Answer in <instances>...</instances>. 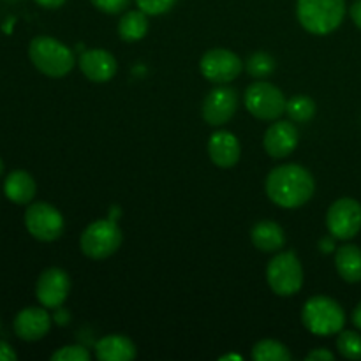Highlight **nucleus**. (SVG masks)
Returning <instances> with one entry per match:
<instances>
[{
	"label": "nucleus",
	"mask_w": 361,
	"mask_h": 361,
	"mask_svg": "<svg viewBox=\"0 0 361 361\" xmlns=\"http://www.w3.org/2000/svg\"><path fill=\"white\" fill-rule=\"evenodd\" d=\"M238 108V94L231 87H217L204 97L203 118L210 126H224L235 116Z\"/></svg>",
	"instance_id": "obj_12"
},
{
	"label": "nucleus",
	"mask_w": 361,
	"mask_h": 361,
	"mask_svg": "<svg viewBox=\"0 0 361 361\" xmlns=\"http://www.w3.org/2000/svg\"><path fill=\"white\" fill-rule=\"evenodd\" d=\"M136 355L134 342L123 335H108L95 344V356L101 361H133Z\"/></svg>",
	"instance_id": "obj_17"
},
{
	"label": "nucleus",
	"mask_w": 361,
	"mask_h": 361,
	"mask_svg": "<svg viewBox=\"0 0 361 361\" xmlns=\"http://www.w3.org/2000/svg\"><path fill=\"white\" fill-rule=\"evenodd\" d=\"M80 69L94 83H106L116 74V59L108 49H87L80 56Z\"/></svg>",
	"instance_id": "obj_14"
},
{
	"label": "nucleus",
	"mask_w": 361,
	"mask_h": 361,
	"mask_svg": "<svg viewBox=\"0 0 361 361\" xmlns=\"http://www.w3.org/2000/svg\"><path fill=\"white\" fill-rule=\"evenodd\" d=\"M51 328V317L41 307H27L18 312L14 319V331L21 341L35 342L46 337Z\"/></svg>",
	"instance_id": "obj_15"
},
{
	"label": "nucleus",
	"mask_w": 361,
	"mask_h": 361,
	"mask_svg": "<svg viewBox=\"0 0 361 361\" xmlns=\"http://www.w3.org/2000/svg\"><path fill=\"white\" fill-rule=\"evenodd\" d=\"M335 267L345 282H361V249L358 245H342L335 254Z\"/></svg>",
	"instance_id": "obj_20"
},
{
	"label": "nucleus",
	"mask_w": 361,
	"mask_h": 361,
	"mask_svg": "<svg viewBox=\"0 0 361 361\" xmlns=\"http://www.w3.org/2000/svg\"><path fill=\"white\" fill-rule=\"evenodd\" d=\"M35 180L32 178L30 173L23 171V169H16V171L9 173L4 182V192H6L7 200H11L16 204H28L35 196Z\"/></svg>",
	"instance_id": "obj_18"
},
{
	"label": "nucleus",
	"mask_w": 361,
	"mask_h": 361,
	"mask_svg": "<svg viewBox=\"0 0 361 361\" xmlns=\"http://www.w3.org/2000/svg\"><path fill=\"white\" fill-rule=\"evenodd\" d=\"M302 321L310 334L330 337L341 334L345 324V312L334 298L314 296L303 305Z\"/></svg>",
	"instance_id": "obj_4"
},
{
	"label": "nucleus",
	"mask_w": 361,
	"mask_h": 361,
	"mask_svg": "<svg viewBox=\"0 0 361 361\" xmlns=\"http://www.w3.org/2000/svg\"><path fill=\"white\" fill-rule=\"evenodd\" d=\"M326 226L334 238H355L361 229V204L353 197L337 200L328 210Z\"/></svg>",
	"instance_id": "obj_9"
},
{
	"label": "nucleus",
	"mask_w": 361,
	"mask_h": 361,
	"mask_svg": "<svg viewBox=\"0 0 361 361\" xmlns=\"http://www.w3.org/2000/svg\"><path fill=\"white\" fill-rule=\"evenodd\" d=\"M321 250H324V252H330V250H334V242L331 240H323L321 242Z\"/></svg>",
	"instance_id": "obj_34"
},
{
	"label": "nucleus",
	"mask_w": 361,
	"mask_h": 361,
	"mask_svg": "<svg viewBox=\"0 0 361 361\" xmlns=\"http://www.w3.org/2000/svg\"><path fill=\"white\" fill-rule=\"evenodd\" d=\"M264 150L270 157H288L298 147V129L291 122H275L268 127L263 137Z\"/></svg>",
	"instance_id": "obj_13"
},
{
	"label": "nucleus",
	"mask_w": 361,
	"mask_h": 361,
	"mask_svg": "<svg viewBox=\"0 0 361 361\" xmlns=\"http://www.w3.org/2000/svg\"><path fill=\"white\" fill-rule=\"evenodd\" d=\"M148 14L143 11H129L118 23V34L123 41L136 42L143 39L148 32Z\"/></svg>",
	"instance_id": "obj_21"
},
{
	"label": "nucleus",
	"mask_w": 361,
	"mask_h": 361,
	"mask_svg": "<svg viewBox=\"0 0 361 361\" xmlns=\"http://www.w3.org/2000/svg\"><path fill=\"white\" fill-rule=\"evenodd\" d=\"M252 358L256 361H291L293 356L284 344L264 338L252 348Z\"/></svg>",
	"instance_id": "obj_22"
},
{
	"label": "nucleus",
	"mask_w": 361,
	"mask_h": 361,
	"mask_svg": "<svg viewBox=\"0 0 361 361\" xmlns=\"http://www.w3.org/2000/svg\"><path fill=\"white\" fill-rule=\"evenodd\" d=\"M264 187L268 197L282 208L303 207L316 190V183L309 169L298 164H284L271 169Z\"/></svg>",
	"instance_id": "obj_1"
},
{
	"label": "nucleus",
	"mask_w": 361,
	"mask_h": 361,
	"mask_svg": "<svg viewBox=\"0 0 361 361\" xmlns=\"http://www.w3.org/2000/svg\"><path fill=\"white\" fill-rule=\"evenodd\" d=\"M123 235L113 219H101L88 226L80 238L81 252L90 259H106L120 249Z\"/></svg>",
	"instance_id": "obj_5"
},
{
	"label": "nucleus",
	"mask_w": 361,
	"mask_h": 361,
	"mask_svg": "<svg viewBox=\"0 0 361 361\" xmlns=\"http://www.w3.org/2000/svg\"><path fill=\"white\" fill-rule=\"evenodd\" d=\"M28 56L35 69L49 78L67 76L74 67L73 51L49 35H39L32 39L28 46Z\"/></svg>",
	"instance_id": "obj_3"
},
{
	"label": "nucleus",
	"mask_w": 361,
	"mask_h": 361,
	"mask_svg": "<svg viewBox=\"0 0 361 361\" xmlns=\"http://www.w3.org/2000/svg\"><path fill=\"white\" fill-rule=\"evenodd\" d=\"M337 348L344 358L361 360V335L356 331H341L337 338Z\"/></svg>",
	"instance_id": "obj_25"
},
{
	"label": "nucleus",
	"mask_w": 361,
	"mask_h": 361,
	"mask_svg": "<svg viewBox=\"0 0 361 361\" xmlns=\"http://www.w3.org/2000/svg\"><path fill=\"white\" fill-rule=\"evenodd\" d=\"M71 293V279L62 268H48L35 284V296L44 309H59Z\"/></svg>",
	"instance_id": "obj_11"
},
{
	"label": "nucleus",
	"mask_w": 361,
	"mask_h": 361,
	"mask_svg": "<svg viewBox=\"0 0 361 361\" xmlns=\"http://www.w3.org/2000/svg\"><path fill=\"white\" fill-rule=\"evenodd\" d=\"M351 18L356 23V27L361 30V0H356L351 7Z\"/></svg>",
	"instance_id": "obj_31"
},
{
	"label": "nucleus",
	"mask_w": 361,
	"mask_h": 361,
	"mask_svg": "<svg viewBox=\"0 0 361 361\" xmlns=\"http://www.w3.org/2000/svg\"><path fill=\"white\" fill-rule=\"evenodd\" d=\"M2 171H4V162L2 159H0V175H2Z\"/></svg>",
	"instance_id": "obj_36"
},
{
	"label": "nucleus",
	"mask_w": 361,
	"mask_h": 361,
	"mask_svg": "<svg viewBox=\"0 0 361 361\" xmlns=\"http://www.w3.org/2000/svg\"><path fill=\"white\" fill-rule=\"evenodd\" d=\"M243 101L247 111L259 120H279L288 104L281 88L263 80L254 81L247 87Z\"/></svg>",
	"instance_id": "obj_7"
},
{
	"label": "nucleus",
	"mask_w": 361,
	"mask_h": 361,
	"mask_svg": "<svg viewBox=\"0 0 361 361\" xmlns=\"http://www.w3.org/2000/svg\"><path fill=\"white\" fill-rule=\"evenodd\" d=\"M267 281L279 296H293L303 286V268L295 252H281L268 263Z\"/></svg>",
	"instance_id": "obj_6"
},
{
	"label": "nucleus",
	"mask_w": 361,
	"mask_h": 361,
	"mask_svg": "<svg viewBox=\"0 0 361 361\" xmlns=\"http://www.w3.org/2000/svg\"><path fill=\"white\" fill-rule=\"evenodd\" d=\"M296 16L310 34H330L344 21L345 0H298Z\"/></svg>",
	"instance_id": "obj_2"
},
{
	"label": "nucleus",
	"mask_w": 361,
	"mask_h": 361,
	"mask_svg": "<svg viewBox=\"0 0 361 361\" xmlns=\"http://www.w3.org/2000/svg\"><path fill=\"white\" fill-rule=\"evenodd\" d=\"M94 7L106 14H120L129 7L130 0H90Z\"/></svg>",
	"instance_id": "obj_28"
},
{
	"label": "nucleus",
	"mask_w": 361,
	"mask_h": 361,
	"mask_svg": "<svg viewBox=\"0 0 361 361\" xmlns=\"http://www.w3.org/2000/svg\"><path fill=\"white\" fill-rule=\"evenodd\" d=\"M200 69L201 74L212 83L226 85L238 78L243 63L236 53L224 48H215L204 53L200 62Z\"/></svg>",
	"instance_id": "obj_10"
},
{
	"label": "nucleus",
	"mask_w": 361,
	"mask_h": 361,
	"mask_svg": "<svg viewBox=\"0 0 361 361\" xmlns=\"http://www.w3.org/2000/svg\"><path fill=\"white\" fill-rule=\"evenodd\" d=\"M16 358L18 356L14 353V349L7 342L0 341V361H14Z\"/></svg>",
	"instance_id": "obj_30"
},
{
	"label": "nucleus",
	"mask_w": 361,
	"mask_h": 361,
	"mask_svg": "<svg viewBox=\"0 0 361 361\" xmlns=\"http://www.w3.org/2000/svg\"><path fill=\"white\" fill-rule=\"evenodd\" d=\"M41 7H46V9H59L66 4V0H35Z\"/></svg>",
	"instance_id": "obj_32"
},
{
	"label": "nucleus",
	"mask_w": 361,
	"mask_h": 361,
	"mask_svg": "<svg viewBox=\"0 0 361 361\" xmlns=\"http://www.w3.org/2000/svg\"><path fill=\"white\" fill-rule=\"evenodd\" d=\"M250 240L261 252H279L286 243L284 229L274 221H259L250 231Z\"/></svg>",
	"instance_id": "obj_19"
},
{
	"label": "nucleus",
	"mask_w": 361,
	"mask_h": 361,
	"mask_svg": "<svg viewBox=\"0 0 361 361\" xmlns=\"http://www.w3.org/2000/svg\"><path fill=\"white\" fill-rule=\"evenodd\" d=\"M228 360L242 361V356H240V355H226V356H221V361H228Z\"/></svg>",
	"instance_id": "obj_35"
},
{
	"label": "nucleus",
	"mask_w": 361,
	"mask_h": 361,
	"mask_svg": "<svg viewBox=\"0 0 361 361\" xmlns=\"http://www.w3.org/2000/svg\"><path fill=\"white\" fill-rule=\"evenodd\" d=\"M137 7L148 16H161L173 9L176 0H136Z\"/></svg>",
	"instance_id": "obj_27"
},
{
	"label": "nucleus",
	"mask_w": 361,
	"mask_h": 361,
	"mask_svg": "<svg viewBox=\"0 0 361 361\" xmlns=\"http://www.w3.org/2000/svg\"><path fill=\"white\" fill-rule=\"evenodd\" d=\"M208 155L219 168H233L238 164L240 155H242L238 137L228 130H219L212 134L208 141Z\"/></svg>",
	"instance_id": "obj_16"
},
{
	"label": "nucleus",
	"mask_w": 361,
	"mask_h": 361,
	"mask_svg": "<svg viewBox=\"0 0 361 361\" xmlns=\"http://www.w3.org/2000/svg\"><path fill=\"white\" fill-rule=\"evenodd\" d=\"M334 358V353L326 351V349H316V351L309 353V355L305 356L307 361H331Z\"/></svg>",
	"instance_id": "obj_29"
},
{
	"label": "nucleus",
	"mask_w": 361,
	"mask_h": 361,
	"mask_svg": "<svg viewBox=\"0 0 361 361\" xmlns=\"http://www.w3.org/2000/svg\"><path fill=\"white\" fill-rule=\"evenodd\" d=\"M286 113H288L293 122H310L316 115V102L307 97V95H295L286 104Z\"/></svg>",
	"instance_id": "obj_23"
},
{
	"label": "nucleus",
	"mask_w": 361,
	"mask_h": 361,
	"mask_svg": "<svg viewBox=\"0 0 361 361\" xmlns=\"http://www.w3.org/2000/svg\"><path fill=\"white\" fill-rule=\"evenodd\" d=\"M353 323H355V326L361 330V302L356 305L355 312H353Z\"/></svg>",
	"instance_id": "obj_33"
},
{
	"label": "nucleus",
	"mask_w": 361,
	"mask_h": 361,
	"mask_svg": "<svg viewBox=\"0 0 361 361\" xmlns=\"http://www.w3.org/2000/svg\"><path fill=\"white\" fill-rule=\"evenodd\" d=\"M90 353L83 345H66L51 355L53 361H90Z\"/></svg>",
	"instance_id": "obj_26"
},
{
	"label": "nucleus",
	"mask_w": 361,
	"mask_h": 361,
	"mask_svg": "<svg viewBox=\"0 0 361 361\" xmlns=\"http://www.w3.org/2000/svg\"><path fill=\"white\" fill-rule=\"evenodd\" d=\"M27 231L39 242H55L62 236L66 222L62 214L49 203H34L25 212Z\"/></svg>",
	"instance_id": "obj_8"
},
{
	"label": "nucleus",
	"mask_w": 361,
	"mask_h": 361,
	"mask_svg": "<svg viewBox=\"0 0 361 361\" xmlns=\"http://www.w3.org/2000/svg\"><path fill=\"white\" fill-rule=\"evenodd\" d=\"M245 69L250 76L261 80V78H267L274 73L275 60L271 59V55H268V53L257 51V53H254V55L249 56V60H247V63H245Z\"/></svg>",
	"instance_id": "obj_24"
}]
</instances>
